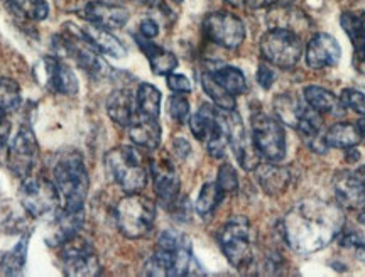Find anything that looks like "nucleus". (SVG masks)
I'll return each instance as SVG.
<instances>
[{"mask_svg": "<svg viewBox=\"0 0 365 277\" xmlns=\"http://www.w3.org/2000/svg\"><path fill=\"white\" fill-rule=\"evenodd\" d=\"M340 207L322 199H307L291 208L284 216V237L301 256L322 251L344 229Z\"/></svg>", "mask_w": 365, "mask_h": 277, "instance_id": "f257e3e1", "label": "nucleus"}, {"mask_svg": "<svg viewBox=\"0 0 365 277\" xmlns=\"http://www.w3.org/2000/svg\"><path fill=\"white\" fill-rule=\"evenodd\" d=\"M148 276H198L202 267L193 256L191 242L186 235L176 230H166L159 235L154 256L145 262Z\"/></svg>", "mask_w": 365, "mask_h": 277, "instance_id": "f03ea898", "label": "nucleus"}, {"mask_svg": "<svg viewBox=\"0 0 365 277\" xmlns=\"http://www.w3.org/2000/svg\"><path fill=\"white\" fill-rule=\"evenodd\" d=\"M53 178L61 197L63 208L83 210L90 188V176L80 154L75 151L63 154L54 164Z\"/></svg>", "mask_w": 365, "mask_h": 277, "instance_id": "7ed1b4c3", "label": "nucleus"}, {"mask_svg": "<svg viewBox=\"0 0 365 277\" xmlns=\"http://www.w3.org/2000/svg\"><path fill=\"white\" fill-rule=\"evenodd\" d=\"M105 166L112 179L127 194L140 193L149 179V166L143 152L130 145H118L105 156Z\"/></svg>", "mask_w": 365, "mask_h": 277, "instance_id": "20e7f679", "label": "nucleus"}, {"mask_svg": "<svg viewBox=\"0 0 365 277\" xmlns=\"http://www.w3.org/2000/svg\"><path fill=\"white\" fill-rule=\"evenodd\" d=\"M190 129L198 140H202L208 154L215 159L225 157L228 145L227 110L217 105L203 103L190 119Z\"/></svg>", "mask_w": 365, "mask_h": 277, "instance_id": "39448f33", "label": "nucleus"}, {"mask_svg": "<svg viewBox=\"0 0 365 277\" xmlns=\"http://www.w3.org/2000/svg\"><path fill=\"white\" fill-rule=\"evenodd\" d=\"M218 244H220L223 256L235 269H249L254 261L252 252V230L245 216L235 215L222 226L218 234Z\"/></svg>", "mask_w": 365, "mask_h": 277, "instance_id": "423d86ee", "label": "nucleus"}, {"mask_svg": "<svg viewBox=\"0 0 365 277\" xmlns=\"http://www.w3.org/2000/svg\"><path fill=\"white\" fill-rule=\"evenodd\" d=\"M117 225L127 239H143L153 230L156 220V205L139 193L127 194L117 205Z\"/></svg>", "mask_w": 365, "mask_h": 277, "instance_id": "0eeeda50", "label": "nucleus"}, {"mask_svg": "<svg viewBox=\"0 0 365 277\" xmlns=\"http://www.w3.org/2000/svg\"><path fill=\"white\" fill-rule=\"evenodd\" d=\"M261 54L267 63L277 68H293L299 63L303 54V43L294 31L271 27L262 36Z\"/></svg>", "mask_w": 365, "mask_h": 277, "instance_id": "6e6552de", "label": "nucleus"}, {"mask_svg": "<svg viewBox=\"0 0 365 277\" xmlns=\"http://www.w3.org/2000/svg\"><path fill=\"white\" fill-rule=\"evenodd\" d=\"M252 139L261 157L269 162H279L286 157V134L277 119L266 113L252 115Z\"/></svg>", "mask_w": 365, "mask_h": 277, "instance_id": "1a4fd4ad", "label": "nucleus"}, {"mask_svg": "<svg viewBox=\"0 0 365 277\" xmlns=\"http://www.w3.org/2000/svg\"><path fill=\"white\" fill-rule=\"evenodd\" d=\"M19 198L26 211L33 216L54 215L61 203L56 184L46 178H33V176H27L22 181Z\"/></svg>", "mask_w": 365, "mask_h": 277, "instance_id": "9d476101", "label": "nucleus"}, {"mask_svg": "<svg viewBox=\"0 0 365 277\" xmlns=\"http://www.w3.org/2000/svg\"><path fill=\"white\" fill-rule=\"evenodd\" d=\"M203 33L212 43L225 49H237L245 41L244 22L232 12H212L205 17Z\"/></svg>", "mask_w": 365, "mask_h": 277, "instance_id": "9b49d317", "label": "nucleus"}, {"mask_svg": "<svg viewBox=\"0 0 365 277\" xmlns=\"http://www.w3.org/2000/svg\"><path fill=\"white\" fill-rule=\"evenodd\" d=\"M59 258H61L63 272L66 276L90 277L100 274L97 251L93 249V245L80 237L71 239L70 242L61 245Z\"/></svg>", "mask_w": 365, "mask_h": 277, "instance_id": "f8f14e48", "label": "nucleus"}, {"mask_svg": "<svg viewBox=\"0 0 365 277\" xmlns=\"http://www.w3.org/2000/svg\"><path fill=\"white\" fill-rule=\"evenodd\" d=\"M38 139L29 125H21L7 151V164L17 178H27L38 161Z\"/></svg>", "mask_w": 365, "mask_h": 277, "instance_id": "ddd939ff", "label": "nucleus"}, {"mask_svg": "<svg viewBox=\"0 0 365 277\" xmlns=\"http://www.w3.org/2000/svg\"><path fill=\"white\" fill-rule=\"evenodd\" d=\"M227 125H228V145L234 151L239 164L245 171H254L261 164V154L255 147L252 134L247 132L244 122L235 110H227Z\"/></svg>", "mask_w": 365, "mask_h": 277, "instance_id": "4468645a", "label": "nucleus"}, {"mask_svg": "<svg viewBox=\"0 0 365 277\" xmlns=\"http://www.w3.org/2000/svg\"><path fill=\"white\" fill-rule=\"evenodd\" d=\"M149 172L153 176L154 189H156L159 203L170 210L180 198L181 186L175 164L168 159H154L149 164Z\"/></svg>", "mask_w": 365, "mask_h": 277, "instance_id": "2eb2a0df", "label": "nucleus"}, {"mask_svg": "<svg viewBox=\"0 0 365 277\" xmlns=\"http://www.w3.org/2000/svg\"><path fill=\"white\" fill-rule=\"evenodd\" d=\"M336 202L346 210H365V174L355 171H340L333 178Z\"/></svg>", "mask_w": 365, "mask_h": 277, "instance_id": "dca6fc26", "label": "nucleus"}, {"mask_svg": "<svg viewBox=\"0 0 365 277\" xmlns=\"http://www.w3.org/2000/svg\"><path fill=\"white\" fill-rule=\"evenodd\" d=\"M81 17L90 24L100 26L103 29H120L129 21V11L117 4L105 2V0H95L86 4L81 11Z\"/></svg>", "mask_w": 365, "mask_h": 277, "instance_id": "f3484780", "label": "nucleus"}, {"mask_svg": "<svg viewBox=\"0 0 365 277\" xmlns=\"http://www.w3.org/2000/svg\"><path fill=\"white\" fill-rule=\"evenodd\" d=\"M85 221L83 210H66L63 208L58 215H54L51 225L46 235V242L51 247H61L71 239L78 237Z\"/></svg>", "mask_w": 365, "mask_h": 277, "instance_id": "a211bd4d", "label": "nucleus"}, {"mask_svg": "<svg viewBox=\"0 0 365 277\" xmlns=\"http://www.w3.org/2000/svg\"><path fill=\"white\" fill-rule=\"evenodd\" d=\"M304 54H307V63L309 68L322 70V68L335 66L340 61L341 48L333 36L318 33L309 39Z\"/></svg>", "mask_w": 365, "mask_h": 277, "instance_id": "6ab92c4d", "label": "nucleus"}, {"mask_svg": "<svg viewBox=\"0 0 365 277\" xmlns=\"http://www.w3.org/2000/svg\"><path fill=\"white\" fill-rule=\"evenodd\" d=\"M44 70L48 76V86L54 93L59 95H76L80 90L78 78H76L75 71L71 66H68L65 61L59 58L49 56L44 58Z\"/></svg>", "mask_w": 365, "mask_h": 277, "instance_id": "aec40b11", "label": "nucleus"}, {"mask_svg": "<svg viewBox=\"0 0 365 277\" xmlns=\"http://www.w3.org/2000/svg\"><path fill=\"white\" fill-rule=\"evenodd\" d=\"M129 137L137 147L154 151L161 144V125L158 117L144 115L137 110L135 117L129 124Z\"/></svg>", "mask_w": 365, "mask_h": 277, "instance_id": "412c9836", "label": "nucleus"}, {"mask_svg": "<svg viewBox=\"0 0 365 277\" xmlns=\"http://www.w3.org/2000/svg\"><path fill=\"white\" fill-rule=\"evenodd\" d=\"M296 130H299V134L303 135L304 144H307L313 152H327L328 145L325 140V134H323L322 113L309 107L308 103L307 107H304V112L303 115H301Z\"/></svg>", "mask_w": 365, "mask_h": 277, "instance_id": "4be33fe9", "label": "nucleus"}, {"mask_svg": "<svg viewBox=\"0 0 365 277\" xmlns=\"http://www.w3.org/2000/svg\"><path fill=\"white\" fill-rule=\"evenodd\" d=\"M78 33L81 34L86 43L90 46H93L98 53L107 54V56L112 58H124L125 56V48L122 46L120 41H118L115 36L110 34V31L103 29V27L95 26V24H86L80 27Z\"/></svg>", "mask_w": 365, "mask_h": 277, "instance_id": "5701e85b", "label": "nucleus"}, {"mask_svg": "<svg viewBox=\"0 0 365 277\" xmlns=\"http://www.w3.org/2000/svg\"><path fill=\"white\" fill-rule=\"evenodd\" d=\"M137 44H139L143 53L148 56L150 70L154 75L168 76L178 68V58L171 51H166L161 46L153 43V39L144 38V36H137Z\"/></svg>", "mask_w": 365, "mask_h": 277, "instance_id": "b1692460", "label": "nucleus"}, {"mask_svg": "<svg viewBox=\"0 0 365 277\" xmlns=\"http://www.w3.org/2000/svg\"><path fill=\"white\" fill-rule=\"evenodd\" d=\"M108 117L122 127H129L137 113L135 97L127 90H115L107 98Z\"/></svg>", "mask_w": 365, "mask_h": 277, "instance_id": "393cba45", "label": "nucleus"}, {"mask_svg": "<svg viewBox=\"0 0 365 277\" xmlns=\"http://www.w3.org/2000/svg\"><path fill=\"white\" fill-rule=\"evenodd\" d=\"M255 179L267 194H281L289 184L291 174L286 167L277 166V162H267L255 167Z\"/></svg>", "mask_w": 365, "mask_h": 277, "instance_id": "a878e982", "label": "nucleus"}, {"mask_svg": "<svg viewBox=\"0 0 365 277\" xmlns=\"http://www.w3.org/2000/svg\"><path fill=\"white\" fill-rule=\"evenodd\" d=\"M304 102L309 107L319 113H328V115H340L344 112V105H341L340 98L330 90L322 88L318 85H309L304 88Z\"/></svg>", "mask_w": 365, "mask_h": 277, "instance_id": "bb28decb", "label": "nucleus"}, {"mask_svg": "<svg viewBox=\"0 0 365 277\" xmlns=\"http://www.w3.org/2000/svg\"><path fill=\"white\" fill-rule=\"evenodd\" d=\"M304 103L296 97L293 93H281L274 98L272 108L274 113H276L277 120L282 122V124L293 127L296 129L298 127V122L304 112Z\"/></svg>", "mask_w": 365, "mask_h": 277, "instance_id": "cd10ccee", "label": "nucleus"}, {"mask_svg": "<svg viewBox=\"0 0 365 277\" xmlns=\"http://www.w3.org/2000/svg\"><path fill=\"white\" fill-rule=\"evenodd\" d=\"M340 22L346 36L350 38L357 61L365 63V26L362 21V14L344 12L340 17Z\"/></svg>", "mask_w": 365, "mask_h": 277, "instance_id": "c85d7f7f", "label": "nucleus"}, {"mask_svg": "<svg viewBox=\"0 0 365 277\" xmlns=\"http://www.w3.org/2000/svg\"><path fill=\"white\" fill-rule=\"evenodd\" d=\"M325 140L328 147L335 149H350L360 144L362 134H360L359 127L349 122H339V124L331 125L325 134Z\"/></svg>", "mask_w": 365, "mask_h": 277, "instance_id": "c756f323", "label": "nucleus"}, {"mask_svg": "<svg viewBox=\"0 0 365 277\" xmlns=\"http://www.w3.org/2000/svg\"><path fill=\"white\" fill-rule=\"evenodd\" d=\"M210 73H212L213 78H215L228 93L234 95V97L244 95L245 90H247V80H245V75L239 70V68L220 66Z\"/></svg>", "mask_w": 365, "mask_h": 277, "instance_id": "7c9ffc66", "label": "nucleus"}, {"mask_svg": "<svg viewBox=\"0 0 365 277\" xmlns=\"http://www.w3.org/2000/svg\"><path fill=\"white\" fill-rule=\"evenodd\" d=\"M202 86L205 93L212 98V102L215 103L218 108H222V110H235L237 107L235 97L232 93H228L227 90L223 88L215 78H213L210 71L203 73L202 75Z\"/></svg>", "mask_w": 365, "mask_h": 277, "instance_id": "2f4dec72", "label": "nucleus"}, {"mask_svg": "<svg viewBox=\"0 0 365 277\" xmlns=\"http://www.w3.org/2000/svg\"><path fill=\"white\" fill-rule=\"evenodd\" d=\"M161 92L150 83H140L135 93L137 110L144 115L159 117L161 112Z\"/></svg>", "mask_w": 365, "mask_h": 277, "instance_id": "473e14b6", "label": "nucleus"}, {"mask_svg": "<svg viewBox=\"0 0 365 277\" xmlns=\"http://www.w3.org/2000/svg\"><path fill=\"white\" fill-rule=\"evenodd\" d=\"M27 247H29V235H24L16 247L11 252H7L6 256L0 261V267H2L4 274L7 276H17L21 274L22 269L26 266L27 258Z\"/></svg>", "mask_w": 365, "mask_h": 277, "instance_id": "72a5a7b5", "label": "nucleus"}, {"mask_svg": "<svg viewBox=\"0 0 365 277\" xmlns=\"http://www.w3.org/2000/svg\"><path fill=\"white\" fill-rule=\"evenodd\" d=\"M21 88L11 78H0V117L11 115L21 107Z\"/></svg>", "mask_w": 365, "mask_h": 277, "instance_id": "f704fd0d", "label": "nucleus"}, {"mask_svg": "<svg viewBox=\"0 0 365 277\" xmlns=\"http://www.w3.org/2000/svg\"><path fill=\"white\" fill-rule=\"evenodd\" d=\"M223 197L225 194L218 188L217 181L215 183H205L202 186V192L198 194V199H196V211H198V215L203 218L212 215L217 210V207L220 205Z\"/></svg>", "mask_w": 365, "mask_h": 277, "instance_id": "c9c22d12", "label": "nucleus"}, {"mask_svg": "<svg viewBox=\"0 0 365 277\" xmlns=\"http://www.w3.org/2000/svg\"><path fill=\"white\" fill-rule=\"evenodd\" d=\"M9 7L29 21H44L49 16V6L46 0H9Z\"/></svg>", "mask_w": 365, "mask_h": 277, "instance_id": "e433bc0d", "label": "nucleus"}, {"mask_svg": "<svg viewBox=\"0 0 365 277\" xmlns=\"http://www.w3.org/2000/svg\"><path fill=\"white\" fill-rule=\"evenodd\" d=\"M217 184L223 194L237 192V188H239V176H237L235 167L232 164H227V162L222 164L220 169H218Z\"/></svg>", "mask_w": 365, "mask_h": 277, "instance_id": "4c0bfd02", "label": "nucleus"}, {"mask_svg": "<svg viewBox=\"0 0 365 277\" xmlns=\"http://www.w3.org/2000/svg\"><path fill=\"white\" fill-rule=\"evenodd\" d=\"M168 110H170V115L176 122H186L190 117V102L188 98L182 93H175L168 102Z\"/></svg>", "mask_w": 365, "mask_h": 277, "instance_id": "58836bf2", "label": "nucleus"}, {"mask_svg": "<svg viewBox=\"0 0 365 277\" xmlns=\"http://www.w3.org/2000/svg\"><path fill=\"white\" fill-rule=\"evenodd\" d=\"M341 105L350 108L359 115H365V93L359 92V90L346 88L340 95Z\"/></svg>", "mask_w": 365, "mask_h": 277, "instance_id": "ea45409f", "label": "nucleus"}, {"mask_svg": "<svg viewBox=\"0 0 365 277\" xmlns=\"http://www.w3.org/2000/svg\"><path fill=\"white\" fill-rule=\"evenodd\" d=\"M340 245L346 249H355L357 252V257L364 258L365 261V240L357 231H349V234H344L340 239Z\"/></svg>", "mask_w": 365, "mask_h": 277, "instance_id": "a19ab883", "label": "nucleus"}, {"mask_svg": "<svg viewBox=\"0 0 365 277\" xmlns=\"http://www.w3.org/2000/svg\"><path fill=\"white\" fill-rule=\"evenodd\" d=\"M168 86L175 93H190L191 92V81L185 75H178V73H170L168 75Z\"/></svg>", "mask_w": 365, "mask_h": 277, "instance_id": "79ce46f5", "label": "nucleus"}, {"mask_svg": "<svg viewBox=\"0 0 365 277\" xmlns=\"http://www.w3.org/2000/svg\"><path fill=\"white\" fill-rule=\"evenodd\" d=\"M276 81V73L272 71V68L267 65H261L257 70V83L262 86L264 90H269Z\"/></svg>", "mask_w": 365, "mask_h": 277, "instance_id": "37998d69", "label": "nucleus"}, {"mask_svg": "<svg viewBox=\"0 0 365 277\" xmlns=\"http://www.w3.org/2000/svg\"><path fill=\"white\" fill-rule=\"evenodd\" d=\"M9 134H11V122L7 120V117H0V159L6 154Z\"/></svg>", "mask_w": 365, "mask_h": 277, "instance_id": "c03bdc74", "label": "nucleus"}, {"mask_svg": "<svg viewBox=\"0 0 365 277\" xmlns=\"http://www.w3.org/2000/svg\"><path fill=\"white\" fill-rule=\"evenodd\" d=\"M173 152H175V156L178 157V159H186L190 156V152H191V145H190V142L186 139H182V137H176V139H173Z\"/></svg>", "mask_w": 365, "mask_h": 277, "instance_id": "a18cd8bd", "label": "nucleus"}, {"mask_svg": "<svg viewBox=\"0 0 365 277\" xmlns=\"http://www.w3.org/2000/svg\"><path fill=\"white\" fill-rule=\"evenodd\" d=\"M159 34V24L154 19H144L140 22V36L148 39H154Z\"/></svg>", "mask_w": 365, "mask_h": 277, "instance_id": "49530a36", "label": "nucleus"}, {"mask_svg": "<svg viewBox=\"0 0 365 277\" xmlns=\"http://www.w3.org/2000/svg\"><path fill=\"white\" fill-rule=\"evenodd\" d=\"M245 6L250 9H267V7H276L284 4L286 0H242Z\"/></svg>", "mask_w": 365, "mask_h": 277, "instance_id": "de8ad7c7", "label": "nucleus"}, {"mask_svg": "<svg viewBox=\"0 0 365 277\" xmlns=\"http://www.w3.org/2000/svg\"><path fill=\"white\" fill-rule=\"evenodd\" d=\"M357 127H359V130H360V134L364 135L365 137V117H362V119L359 120V124H357Z\"/></svg>", "mask_w": 365, "mask_h": 277, "instance_id": "09e8293b", "label": "nucleus"}, {"mask_svg": "<svg viewBox=\"0 0 365 277\" xmlns=\"http://www.w3.org/2000/svg\"><path fill=\"white\" fill-rule=\"evenodd\" d=\"M227 2H230L232 6H239V4L242 2V0H227Z\"/></svg>", "mask_w": 365, "mask_h": 277, "instance_id": "8fccbe9b", "label": "nucleus"}, {"mask_svg": "<svg viewBox=\"0 0 365 277\" xmlns=\"http://www.w3.org/2000/svg\"><path fill=\"white\" fill-rule=\"evenodd\" d=\"M362 21H364V26H365V12L362 14Z\"/></svg>", "mask_w": 365, "mask_h": 277, "instance_id": "3c124183", "label": "nucleus"}, {"mask_svg": "<svg viewBox=\"0 0 365 277\" xmlns=\"http://www.w3.org/2000/svg\"><path fill=\"white\" fill-rule=\"evenodd\" d=\"M175 2H176V4H181V2H182V0H175Z\"/></svg>", "mask_w": 365, "mask_h": 277, "instance_id": "603ef678", "label": "nucleus"}]
</instances>
